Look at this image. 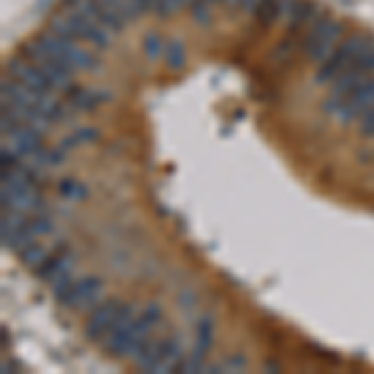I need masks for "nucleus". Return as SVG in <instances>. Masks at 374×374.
I'll return each instance as SVG.
<instances>
[{"instance_id":"8","label":"nucleus","mask_w":374,"mask_h":374,"mask_svg":"<svg viewBox=\"0 0 374 374\" xmlns=\"http://www.w3.org/2000/svg\"><path fill=\"white\" fill-rule=\"evenodd\" d=\"M8 75L13 78V80L23 82L26 87H31V90L36 92H55L50 85V80L46 78V73L41 70V68L36 65V63L31 60L28 55H16L8 60L6 65Z\"/></svg>"},{"instance_id":"22","label":"nucleus","mask_w":374,"mask_h":374,"mask_svg":"<svg viewBox=\"0 0 374 374\" xmlns=\"http://www.w3.org/2000/svg\"><path fill=\"white\" fill-rule=\"evenodd\" d=\"M255 18H257L260 26H265V28L272 26V23H277L279 21V0H265Z\"/></svg>"},{"instance_id":"9","label":"nucleus","mask_w":374,"mask_h":374,"mask_svg":"<svg viewBox=\"0 0 374 374\" xmlns=\"http://www.w3.org/2000/svg\"><path fill=\"white\" fill-rule=\"evenodd\" d=\"M102 292V279L100 277H80L73 282V287L63 294L58 302L63 304L65 309H85V307H92L97 297Z\"/></svg>"},{"instance_id":"11","label":"nucleus","mask_w":374,"mask_h":374,"mask_svg":"<svg viewBox=\"0 0 374 374\" xmlns=\"http://www.w3.org/2000/svg\"><path fill=\"white\" fill-rule=\"evenodd\" d=\"M75 262H78V255L73 252V250L50 255L48 262L38 269V277H41L46 284H53V282H58L60 277H65V274H70L73 269H75Z\"/></svg>"},{"instance_id":"12","label":"nucleus","mask_w":374,"mask_h":374,"mask_svg":"<svg viewBox=\"0 0 374 374\" xmlns=\"http://www.w3.org/2000/svg\"><path fill=\"white\" fill-rule=\"evenodd\" d=\"M43 135H46V132L36 130L33 125H18L16 130L8 132L6 140L11 137V147H16V150L21 152L23 157H31V155H36L38 150H43V147H46Z\"/></svg>"},{"instance_id":"5","label":"nucleus","mask_w":374,"mask_h":374,"mask_svg":"<svg viewBox=\"0 0 374 374\" xmlns=\"http://www.w3.org/2000/svg\"><path fill=\"white\" fill-rule=\"evenodd\" d=\"M162 322V307L160 304H147L140 314H137L135 324L130 329V337H127V344L122 349V357L120 359H135L137 352L145 347V342L152 337L155 327Z\"/></svg>"},{"instance_id":"10","label":"nucleus","mask_w":374,"mask_h":374,"mask_svg":"<svg viewBox=\"0 0 374 374\" xmlns=\"http://www.w3.org/2000/svg\"><path fill=\"white\" fill-rule=\"evenodd\" d=\"M122 302L117 297L112 299H105L102 304H97V307H92L90 317H87L85 322V337L92 339V342H97V339H102L107 334V329H110V324L115 322L117 312H120Z\"/></svg>"},{"instance_id":"13","label":"nucleus","mask_w":374,"mask_h":374,"mask_svg":"<svg viewBox=\"0 0 374 374\" xmlns=\"http://www.w3.org/2000/svg\"><path fill=\"white\" fill-rule=\"evenodd\" d=\"M182 362H185V344H182L180 334H172V337L165 339V349H162V357L155 367V374L177 372Z\"/></svg>"},{"instance_id":"1","label":"nucleus","mask_w":374,"mask_h":374,"mask_svg":"<svg viewBox=\"0 0 374 374\" xmlns=\"http://www.w3.org/2000/svg\"><path fill=\"white\" fill-rule=\"evenodd\" d=\"M342 41H344V23L334 21L332 16L319 13L307 26V38H304L302 43V53L309 63L322 65V63L337 50V46Z\"/></svg>"},{"instance_id":"18","label":"nucleus","mask_w":374,"mask_h":374,"mask_svg":"<svg viewBox=\"0 0 374 374\" xmlns=\"http://www.w3.org/2000/svg\"><path fill=\"white\" fill-rule=\"evenodd\" d=\"M165 43L167 41L157 31L145 33V38H142V55H145V60H150V63L160 60V58L165 55Z\"/></svg>"},{"instance_id":"30","label":"nucleus","mask_w":374,"mask_h":374,"mask_svg":"<svg viewBox=\"0 0 374 374\" xmlns=\"http://www.w3.org/2000/svg\"><path fill=\"white\" fill-rule=\"evenodd\" d=\"M210 3H213V6H215V3H220V0H210Z\"/></svg>"},{"instance_id":"6","label":"nucleus","mask_w":374,"mask_h":374,"mask_svg":"<svg viewBox=\"0 0 374 374\" xmlns=\"http://www.w3.org/2000/svg\"><path fill=\"white\" fill-rule=\"evenodd\" d=\"M137 304L132 302H122L120 312H117L115 322L110 324V329H107V334L102 337V349H105L110 357H122V349H125L127 344V337H130V329L132 324H135L137 319Z\"/></svg>"},{"instance_id":"28","label":"nucleus","mask_w":374,"mask_h":374,"mask_svg":"<svg viewBox=\"0 0 374 374\" xmlns=\"http://www.w3.org/2000/svg\"><path fill=\"white\" fill-rule=\"evenodd\" d=\"M223 3L230 8V11H237V8H240V3H242V0H223Z\"/></svg>"},{"instance_id":"25","label":"nucleus","mask_w":374,"mask_h":374,"mask_svg":"<svg viewBox=\"0 0 374 374\" xmlns=\"http://www.w3.org/2000/svg\"><path fill=\"white\" fill-rule=\"evenodd\" d=\"M357 122H359V135H364V137L374 135V107H372V110L364 112V115L359 117Z\"/></svg>"},{"instance_id":"23","label":"nucleus","mask_w":374,"mask_h":374,"mask_svg":"<svg viewBox=\"0 0 374 374\" xmlns=\"http://www.w3.org/2000/svg\"><path fill=\"white\" fill-rule=\"evenodd\" d=\"M180 11H182V3H180V0H155V8H152V13H155V16L160 18V21L177 16Z\"/></svg>"},{"instance_id":"14","label":"nucleus","mask_w":374,"mask_h":374,"mask_svg":"<svg viewBox=\"0 0 374 374\" xmlns=\"http://www.w3.org/2000/svg\"><path fill=\"white\" fill-rule=\"evenodd\" d=\"M68 102H70L73 110L87 112L95 105H100L102 100H107V95H100V92L90 90V87H80V85H70L68 87Z\"/></svg>"},{"instance_id":"21","label":"nucleus","mask_w":374,"mask_h":374,"mask_svg":"<svg viewBox=\"0 0 374 374\" xmlns=\"http://www.w3.org/2000/svg\"><path fill=\"white\" fill-rule=\"evenodd\" d=\"M190 16H193V21L198 23V26H210V23L215 21L213 3H210V0H198V3L190 6Z\"/></svg>"},{"instance_id":"16","label":"nucleus","mask_w":374,"mask_h":374,"mask_svg":"<svg viewBox=\"0 0 374 374\" xmlns=\"http://www.w3.org/2000/svg\"><path fill=\"white\" fill-rule=\"evenodd\" d=\"M162 60H165V65L170 68V70L185 68V63H187L185 43H182L180 38H170V41L165 43V55H162Z\"/></svg>"},{"instance_id":"2","label":"nucleus","mask_w":374,"mask_h":374,"mask_svg":"<svg viewBox=\"0 0 374 374\" xmlns=\"http://www.w3.org/2000/svg\"><path fill=\"white\" fill-rule=\"evenodd\" d=\"M372 48H374V38L367 36V33H354V36L344 38V41L337 46V50H334L332 55H329L327 60H324L322 65L317 68V75H314V80H317L319 85H324V82H332L334 78L342 75L347 68H352L354 63L359 60V58L367 55Z\"/></svg>"},{"instance_id":"20","label":"nucleus","mask_w":374,"mask_h":374,"mask_svg":"<svg viewBox=\"0 0 374 374\" xmlns=\"http://www.w3.org/2000/svg\"><path fill=\"white\" fill-rule=\"evenodd\" d=\"M28 233L33 235V240H41L46 237V235H53V230H55V223H53V218L48 213H38L33 215L31 220H28Z\"/></svg>"},{"instance_id":"3","label":"nucleus","mask_w":374,"mask_h":374,"mask_svg":"<svg viewBox=\"0 0 374 374\" xmlns=\"http://www.w3.org/2000/svg\"><path fill=\"white\" fill-rule=\"evenodd\" d=\"M23 50H26V55L31 58L43 73H46V78L50 80L53 90H68L70 85H75V82H73V75H75V73H73L70 68L63 65L53 53H48L46 46H43L38 38H33L31 43H26Z\"/></svg>"},{"instance_id":"29","label":"nucleus","mask_w":374,"mask_h":374,"mask_svg":"<svg viewBox=\"0 0 374 374\" xmlns=\"http://www.w3.org/2000/svg\"><path fill=\"white\" fill-rule=\"evenodd\" d=\"M180 3H182V8H190L193 3H198V0H180Z\"/></svg>"},{"instance_id":"7","label":"nucleus","mask_w":374,"mask_h":374,"mask_svg":"<svg viewBox=\"0 0 374 374\" xmlns=\"http://www.w3.org/2000/svg\"><path fill=\"white\" fill-rule=\"evenodd\" d=\"M0 205H3V210H18V213L26 215H38L46 208V198L41 193V185L0 187Z\"/></svg>"},{"instance_id":"19","label":"nucleus","mask_w":374,"mask_h":374,"mask_svg":"<svg viewBox=\"0 0 374 374\" xmlns=\"http://www.w3.org/2000/svg\"><path fill=\"white\" fill-rule=\"evenodd\" d=\"M58 193H60L65 200H70V203H80V200H87L90 190H87V187L82 185L80 180L65 177V180H60V185H58Z\"/></svg>"},{"instance_id":"27","label":"nucleus","mask_w":374,"mask_h":374,"mask_svg":"<svg viewBox=\"0 0 374 374\" xmlns=\"http://www.w3.org/2000/svg\"><path fill=\"white\" fill-rule=\"evenodd\" d=\"M137 3H140V6L145 8V13H150L152 8H155V0H137Z\"/></svg>"},{"instance_id":"15","label":"nucleus","mask_w":374,"mask_h":374,"mask_svg":"<svg viewBox=\"0 0 374 374\" xmlns=\"http://www.w3.org/2000/svg\"><path fill=\"white\" fill-rule=\"evenodd\" d=\"M162 349H165V339L150 337L132 362H135V367L140 369V372H155L157 362H160V357H162Z\"/></svg>"},{"instance_id":"24","label":"nucleus","mask_w":374,"mask_h":374,"mask_svg":"<svg viewBox=\"0 0 374 374\" xmlns=\"http://www.w3.org/2000/svg\"><path fill=\"white\" fill-rule=\"evenodd\" d=\"M92 140H97V130H95V127H80V130L73 132V135L68 137L63 145L73 147V145H78V142H92Z\"/></svg>"},{"instance_id":"26","label":"nucleus","mask_w":374,"mask_h":374,"mask_svg":"<svg viewBox=\"0 0 374 374\" xmlns=\"http://www.w3.org/2000/svg\"><path fill=\"white\" fill-rule=\"evenodd\" d=\"M262 3L265 0H242V3H240V11L247 13V16H257V11H260Z\"/></svg>"},{"instance_id":"17","label":"nucleus","mask_w":374,"mask_h":374,"mask_svg":"<svg viewBox=\"0 0 374 374\" xmlns=\"http://www.w3.org/2000/svg\"><path fill=\"white\" fill-rule=\"evenodd\" d=\"M18 255H21V262L26 265L28 269H41L43 265L48 262V257H50V250L36 240V242H31L26 250H21Z\"/></svg>"},{"instance_id":"4","label":"nucleus","mask_w":374,"mask_h":374,"mask_svg":"<svg viewBox=\"0 0 374 374\" xmlns=\"http://www.w3.org/2000/svg\"><path fill=\"white\" fill-rule=\"evenodd\" d=\"M372 78H374V48L364 58H359V60L354 63L352 68H347L342 75L334 78L332 87H329V97H334V100H342V97L352 95L357 87H362L364 82L372 80Z\"/></svg>"}]
</instances>
